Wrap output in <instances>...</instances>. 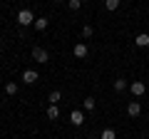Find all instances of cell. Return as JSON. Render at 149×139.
<instances>
[{"label": "cell", "instance_id": "6", "mask_svg": "<svg viewBox=\"0 0 149 139\" xmlns=\"http://www.w3.org/2000/svg\"><path fill=\"white\" fill-rule=\"evenodd\" d=\"M134 45L137 47H149V35L147 32H139L137 38H134Z\"/></svg>", "mask_w": 149, "mask_h": 139}, {"label": "cell", "instance_id": "9", "mask_svg": "<svg viewBox=\"0 0 149 139\" xmlns=\"http://www.w3.org/2000/svg\"><path fill=\"white\" fill-rule=\"evenodd\" d=\"M47 99H50V104H57V102L62 99V95H60V90H52V92H50V97H47Z\"/></svg>", "mask_w": 149, "mask_h": 139}, {"label": "cell", "instance_id": "18", "mask_svg": "<svg viewBox=\"0 0 149 139\" xmlns=\"http://www.w3.org/2000/svg\"><path fill=\"white\" fill-rule=\"evenodd\" d=\"M85 109H87V112L95 109V99H92V97H87V99H85Z\"/></svg>", "mask_w": 149, "mask_h": 139}, {"label": "cell", "instance_id": "16", "mask_svg": "<svg viewBox=\"0 0 149 139\" xmlns=\"http://www.w3.org/2000/svg\"><path fill=\"white\" fill-rule=\"evenodd\" d=\"M67 5H70V10H80V8H82V0H70Z\"/></svg>", "mask_w": 149, "mask_h": 139}, {"label": "cell", "instance_id": "15", "mask_svg": "<svg viewBox=\"0 0 149 139\" xmlns=\"http://www.w3.org/2000/svg\"><path fill=\"white\" fill-rule=\"evenodd\" d=\"M102 139H117L114 129H104V132H102Z\"/></svg>", "mask_w": 149, "mask_h": 139}, {"label": "cell", "instance_id": "11", "mask_svg": "<svg viewBox=\"0 0 149 139\" xmlns=\"http://www.w3.org/2000/svg\"><path fill=\"white\" fill-rule=\"evenodd\" d=\"M47 17H37V20H35V30H45V27H47Z\"/></svg>", "mask_w": 149, "mask_h": 139}, {"label": "cell", "instance_id": "17", "mask_svg": "<svg viewBox=\"0 0 149 139\" xmlns=\"http://www.w3.org/2000/svg\"><path fill=\"white\" fill-rule=\"evenodd\" d=\"M92 32H95L92 25H85V27H82V38H92Z\"/></svg>", "mask_w": 149, "mask_h": 139}, {"label": "cell", "instance_id": "2", "mask_svg": "<svg viewBox=\"0 0 149 139\" xmlns=\"http://www.w3.org/2000/svg\"><path fill=\"white\" fill-rule=\"evenodd\" d=\"M32 60L40 62V65H45L50 60V55H47V50H42V47H32Z\"/></svg>", "mask_w": 149, "mask_h": 139}, {"label": "cell", "instance_id": "14", "mask_svg": "<svg viewBox=\"0 0 149 139\" xmlns=\"http://www.w3.org/2000/svg\"><path fill=\"white\" fill-rule=\"evenodd\" d=\"M124 87H127L124 80H114V92H124Z\"/></svg>", "mask_w": 149, "mask_h": 139}, {"label": "cell", "instance_id": "3", "mask_svg": "<svg viewBox=\"0 0 149 139\" xmlns=\"http://www.w3.org/2000/svg\"><path fill=\"white\" fill-rule=\"evenodd\" d=\"M129 90H132V95H134V97H142L144 92H147V85H144L142 80H137V82H132V87H129Z\"/></svg>", "mask_w": 149, "mask_h": 139}, {"label": "cell", "instance_id": "7", "mask_svg": "<svg viewBox=\"0 0 149 139\" xmlns=\"http://www.w3.org/2000/svg\"><path fill=\"white\" fill-rule=\"evenodd\" d=\"M72 52H74V57H87V52H90V50H87V45H85V42H77Z\"/></svg>", "mask_w": 149, "mask_h": 139}, {"label": "cell", "instance_id": "19", "mask_svg": "<svg viewBox=\"0 0 149 139\" xmlns=\"http://www.w3.org/2000/svg\"><path fill=\"white\" fill-rule=\"evenodd\" d=\"M55 3H65V0H55Z\"/></svg>", "mask_w": 149, "mask_h": 139}, {"label": "cell", "instance_id": "12", "mask_svg": "<svg viewBox=\"0 0 149 139\" xmlns=\"http://www.w3.org/2000/svg\"><path fill=\"white\" fill-rule=\"evenodd\" d=\"M104 8H107V10H117V8H119V0H104Z\"/></svg>", "mask_w": 149, "mask_h": 139}, {"label": "cell", "instance_id": "8", "mask_svg": "<svg viewBox=\"0 0 149 139\" xmlns=\"http://www.w3.org/2000/svg\"><path fill=\"white\" fill-rule=\"evenodd\" d=\"M22 80H25V85H32V82H37V72L35 70H25L22 72Z\"/></svg>", "mask_w": 149, "mask_h": 139}, {"label": "cell", "instance_id": "10", "mask_svg": "<svg viewBox=\"0 0 149 139\" xmlns=\"http://www.w3.org/2000/svg\"><path fill=\"white\" fill-rule=\"evenodd\" d=\"M47 117H50V119H57V117H60L57 104H50V107H47Z\"/></svg>", "mask_w": 149, "mask_h": 139}, {"label": "cell", "instance_id": "4", "mask_svg": "<svg viewBox=\"0 0 149 139\" xmlns=\"http://www.w3.org/2000/svg\"><path fill=\"white\" fill-rule=\"evenodd\" d=\"M70 122H72L74 127H82V124H85V114H82L80 109H74V112L70 114Z\"/></svg>", "mask_w": 149, "mask_h": 139}, {"label": "cell", "instance_id": "1", "mask_svg": "<svg viewBox=\"0 0 149 139\" xmlns=\"http://www.w3.org/2000/svg\"><path fill=\"white\" fill-rule=\"evenodd\" d=\"M17 22H20L22 27H27V25H35V15H32V10H20L17 13Z\"/></svg>", "mask_w": 149, "mask_h": 139}, {"label": "cell", "instance_id": "13", "mask_svg": "<svg viewBox=\"0 0 149 139\" xmlns=\"http://www.w3.org/2000/svg\"><path fill=\"white\" fill-rule=\"evenodd\" d=\"M5 92H8V95H17V85H15V82H8V85H5Z\"/></svg>", "mask_w": 149, "mask_h": 139}, {"label": "cell", "instance_id": "5", "mask_svg": "<svg viewBox=\"0 0 149 139\" xmlns=\"http://www.w3.org/2000/svg\"><path fill=\"white\" fill-rule=\"evenodd\" d=\"M127 114H129V117H139V114H142V104H139V102H129Z\"/></svg>", "mask_w": 149, "mask_h": 139}]
</instances>
